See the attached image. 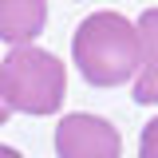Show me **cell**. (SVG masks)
I'll return each mask as SVG.
<instances>
[{
	"mask_svg": "<svg viewBox=\"0 0 158 158\" xmlns=\"http://www.w3.org/2000/svg\"><path fill=\"white\" fill-rule=\"evenodd\" d=\"M67 95V67L36 44H20L0 59V99L20 115H56Z\"/></svg>",
	"mask_w": 158,
	"mask_h": 158,
	"instance_id": "2",
	"label": "cell"
},
{
	"mask_svg": "<svg viewBox=\"0 0 158 158\" xmlns=\"http://www.w3.org/2000/svg\"><path fill=\"white\" fill-rule=\"evenodd\" d=\"M8 115H12V111H8V107H4V99H0V127L8 123Z\"/></svg>",
	"mask_w": 158,
	"mask_h": 158,
	"instance_id": "8",
	"label": "cell"
},
{
	"mask_svg": "<svg viewBox=\"0 0 158 158\" xmlns=\"http://www.w3.org/2000/svg\"><path fill=\"white\" fill-rule=\"evenodd\" d=\"M138 28L123 12H91L71 36V59L91 87H118L138 71Z\"/></svg>",
	"mask_w": 158,
	"mask_h": 158,
	"instance_id": "1",
	"label": "cell"
},
{
	"mask_svg": "<svg viewBox=\"0 0 158 158\" xmlns=\"http://www.w3.org/2000/svg\"><path fill=\"white\" fill-rule=\"evenodd\" d=\"M48 24V0H0V40L4 44H32Z\"/></svg>",
	"mask_w": 158,
	"mask_h": 158,
	"instance_id": "5",
	"label": "cell"
},
{
	"mask_svg": "<svg viewBox=\"0 0 158 158\" xmlns=\"http://www.w3.org/2000/svg\"><path fill=\"white\" fill-rule=\"evenodd\" d=\"M0 158H24V154H20L16 146H4V142H0Z\"/></svg>",
	"mask_w": 158,
	"mask_h": 158,
	"instance_id": "7",
	"label": "cell"
},
{
	"mask_svg": "<svg viewBox=\"0 0 158 158\" xmlns=\"http://www.w3.org/2000/svg\"><path fill=\"white\" fill-rule=\"evenodd\" d=\"M56 158H123V135L103 115H63L56 127Z\"/></svg>",
	"mask_w": 158,
	"mask_h": 158,
	"instance_id": "3",
	"label": "cell"
},
{
	"mask_svg": "<svg viewBox=\"0 0 158 158\" xmlns=\"http://www.w3.org/2000/svg\"><path fill=\"white\" fill-rule=\"evenodd\" d=\"M138 71H135V103L154 107L158 103V8H146L138 16Z\"/></svg>",
	"mask_w": 158,
	"mask_h": 158,
	"instance_id": "4",
	"label": "cell"
},
{
	"mask_svg": "<svg viewBox=\"0 0 158 158\" xmlns=\"http://www.w3.org/2000/svg\"><path fill=\"white\" fill-rule=\"evenodd\" d=\"M138 158H158V115L142 127V138H138Z\"/></svg>",
	"mask_w": 158,
	"mask_h": 158,
	"instance_id": "6",
	"label": "cell"
}]
</instances>
